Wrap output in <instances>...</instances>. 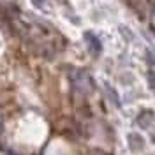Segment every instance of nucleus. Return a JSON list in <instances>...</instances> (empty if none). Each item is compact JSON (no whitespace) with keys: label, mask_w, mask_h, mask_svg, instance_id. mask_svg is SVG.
<instances>
[{"label":"nucleus","mask_w":155,"mask_h":155,"mask_svg":"<svg viewBox=\"0 0 155 155\" xmlns=\"http://www.w3.org/2000/svg\"><path fill=\"white\" fill-rule=\"evenodd\" d=\"M74 88H76L78 92H81V94H88L92 90V79H90V76H88L87 72L78 71L76 74H74Z\"/></svg>","instance_id":"f257e3e1"},{"label":"nucleus","mask_w":155,"mask_h":155,"mask_svg":"<svg viewBox=\"0 0 155 155\" xmlns=\"http://www.w3.org/2000/svg\"><path fill=\"white\" fill-rule=\"evenodd\" d=\"M85 42H87L88 49L94 53V55H99L101 53V49H102V42H101V39L97 37L94 32H85Z\"/></svg>","instance_id":"f03ea898"},{"label":"nucleus","mask_w":155,"mask_h":155,"mask_svg":"<svg viewBox=\"0 0 155 155\" xmlns=\"http://www.w3.org/2000/svg\"><path fill=\"white\" fill-rule=\"evenodd\" d=\"M127 141H129V148L132 152H139V150L145 148V139L139 134H136V132H130V134L127 136Z\"/></svg>","instance_id":"7ed1b4c3"},{"label":"nucleus","mask_w":155,"mask_h":155,"mask_svg":"<svg viewBox=\"0 0 155 155\" xmlns=\"http://www.w3.org/2000/svg\"><path fill=\"white\" fill-rule=\"evenodd\" d=\"M152 122H153V111H150V109L143 111L141 115L137 116V125L143 127V129L150 127V124H152Z\"/></svg>","instance_id":"20e7f679"},{"label":"nucleus","mask_w":155,"mask_h":155,"mask_svg":"<svg viewBox=\"0 0 155 155\" xmlns=\"http://www.w3.org/2000/svg\"><path fill=\"white\" fill-rule=\"evenodd\" d=\"M30 2H32L34 7H37V9H41V11H49V4L46 0H30Z\"/></svg>","instance_id":"39448f33"},{"label":"nucleus","mask_w":155,"mask_h":155,"mask_svg":"<svg viewBox=\"0 0 155 155\" xmlns=\"http://www.w3.org/2000/svg\"><path fill=\"white\" fill-rule=\"evenodd\" d=\"M146 79H148V87H150V90L155 94V72L153 71H148V72H146Z\"/></svg>","instance_id":"423d86ee"},{"label":"nucleus","mask_w":155,"mask_h":155,"mask_svg":"<svg viewBox=\"0 0 155 155\" xmlns=\"http://www.w3.org/2000/svg\"><path fill=\"white\" fill-rule=\"evenodd\" d=\"M2 127H4V120H2V115H0V130H2Z\"/></svg>","instance_id":"0eeeda50"}]
</instances>
